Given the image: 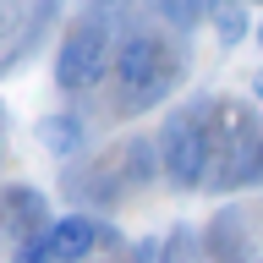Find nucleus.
Wrapping results in <instances>:
<instances>
[{
  "label": "nucleus",
  "mask_w": 263,
  "mask_h": 263,
  "mask_svg": "<svg viewBox=\"0 0 263 263\" xmlns=\"http://www.w3.org/2000/svg\"><path fill=\"white\" fill-rule=\"evenodd\" d=\"M115 77H121V93L126 99L148 104V99H159L170 88L176 66H170V55H164V44L154 33H137V39H126V44L115 49Z\"/></svg>",
  "instance_id": "f257e3e1"
},
{
  "label": "nucleus",
  "mask_w": 263,
  "mask_h": 263,
  "mask_svg": "<svg viewBox=\"0 0 263 263\" xmlns=\"http://www.w3.org/2000/svg\"><path fill=\"white\" fill-rule=\"evenodd\" d=\"M209 159H214V137H209L203 121H192V115L164 121V132H159V164H164V176L176 181V186H197V181L209 176Z\"/></svg>",
  "instance_id": "f03ea898"
},
{
  "label": "nucleus",
  "mask_w": 263,
  "mask_h": 263,
  "mask_svg": "<svg viewBox=\"0 0 263 263\" xmlns=\"http://www.w3.org/2000/svg\"><path fill=\"white\" fill-rule=\"evenodd\" d=\"M104 28L99 22H77V28H66L61 49H55V88L61 93H82V88H93L104 77Z\"/></svg>",
  "instance_id": "7ed1b4c3"
},
{
  "label": "nucleus",
  "mask_w": 263,
  "mask_h": 263,
  "mask_svg": "<svg viewBox=\"0 0 263 263\" xmlns=\"http://www.w3.org/2000/svg\"><path fill=\"white\" fill-rule=\"evenodd\" d=\"M44 247H49V263H88L99 252V225L88 214H61L44 230Z\"/></svg>",
  "instance_id": "20e7f679"
},
{
  "label": "nucleus",
  "mask_w": 263,
  "mask_h": 263,
  "mask_svg": "<svg viewBox=\"0 0 263 263\" xmlns=\"http://www.w3.org/2000/svg\"><path fill=\"white\" fill-rule=\"evenodd\" d=\"M33 137H39V148H44L49 159H71V154L82 148V115L49 110V115H39V121H33Z\"/></svg>",
  "instance_id": "39448f33"
},
{
  "label": "nucleus",
  "mask_w": 263,
  "mask_h": 263,
  "mask_svg": "<svg viewBox=\"0 0 263 263\" xmlns=\"http://www.w3.org/2000/svg\"><path fill=\"white\" fill-rule=\"evenodd\" d=\"M252 28H258V22H252L247 6H219V11H214V39L225 49H236L241 39H252Z\"/></svg>",
  "instance_id": "423d86ee"
},
{
  "label": "nucleus",
  "mask_w": 263,
  "mask_h": 263,
  "mask_svg": "<svg viewBox=\"0 0 263 263\" xmlns=\"http://www.w3.org/2000/svg\"><path fill=\"white\" fill-rule=\"evenodd\" d=\"M11 263H49V247H44V230H33L28 241L16 247V258Z\"/></svg>",
  "instance_id": "0eeeda50"
},
{
  "label": "nucleus",
  "mask_w": 263,
  "mask_h": 263,
  "mask_svg": "<svg viewBox=\"0 0 263 263\" xmlns=\"http://www.w3.org/2000/svg\"><path fill=\"white\" fill-rule=\"evenodd\" d=\"M252 93H258V104H263V66L252 71Z\"/></svg>",
  "instance_id": "6e6552de"
}]
</instances>
